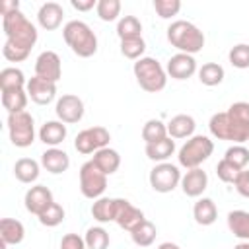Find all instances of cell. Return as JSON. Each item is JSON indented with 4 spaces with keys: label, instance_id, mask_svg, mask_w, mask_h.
<instances>
[{
    "label": "cell",
    "instance_id": "obj_1",
    "mask_svg": "<svg viewBox=\"0 0 249 249\" xmlns=\"http://www.w3.org/2000/svg\"><path fill=\"white\" fill-rule=\"evenodd\" d=\"M2 29L6 33V43L2 47L4 58L10 62L25 60L37 43V27L23 16L21 10H16L2 16Z\"/></svg>",
    "mask_w": 249,
    "mask_h": 249
},
{
    "label": "cell",
    "instance_id": "obj_2",
    "mask_svg": "<svg viewBox=\"0 0 249 249\" xmlns=\"http://www.w3.org/2000/svg\"><path fill=\"white\" fill-rule=\"evenodd\" d=\"M167 41L179 53L195 56L204 47V33L187 19H175L167 27Z\"/></svg>",
    "mask_w": 249,
    "mask_h": 249
},
{
    "label": "cell",
    "instance_id": "obj_3",
    "mask_svg": "<svg viewBox=\"0 0 249 249\" xmlns=\"http://www.w3.org/2000/svg\"><path fill=\"white\" fill-rule=\"evenodd\" d=\"M64 43L70 47V51L82 58H89L97 53V35L91 31V27L86 21L72 19L62 27Z\"/></svg>",
    "mask_w": 249,
    "mask_h": 249
},
{
    "label": "cell",
    "instance_id": "obj_4",
    "mask_svg": "<svg viewBox=\"0 0 249 249\" xmlns=\"http://www.w3.org/2000/svg\"><path fill=\"white\" fill-rule=\"evenodd\" d=\"M132 72H134L138 86L148 93H158L167 84L165 68L160 64V60H156L152 56H142L140 60H136L132 66Z\"/></svg>",
    "mask_w": 249,
    "mask_h": 249
},
{
    "label": "cell",
    "instance_id": "obj_5",
    "mask_svg": "<svg viewBox=\"0 0 249 249\" xmlns=\"http://www.w3.org/2000/svg\"><path fill=\"white\" fill-rule=\"evenodd\" d=\"M214 152V142L204 136V134H195L191 136L177 152V161L185 169H195L200 167Z\"/></svg>",
    "mask_w": 249,
    "mask_h": 249
},
{
    "label": "cell",
    "instance_id": "obj_6",
    "mask_svg": "<svg viewBox=\"0 0 249 249\" xmlns=\"http://www.w3.org/2000/svg\"><path fill=\"white\" fill-rule=\"evenodd\" d=\"M8 134L16 148H27L35 142V121L31 113H12L8 115Z\"/></svg>",
    "mask_w": 249,
    "mask_h": 249
},
{
    "label": "cell",
    "instance_id": "obj_7",
    "mask_svg": "<svg viewBox=\"0 0 249 249\" xmlns=\"http://www.w3.org/2000/svg\"><path fill=\"white\" fill-rule=\"evenodd\" d=\"M107 189V175L89 160L80 167V191L86 198H99Z\"/></svg>",
    "mask_w": 249,
    "mask_h": 249
},
{
    "label": "cell",
    "instance_id": "obj_8",
    "mask_svg": "<svg viewBox=\"0 0 249 249\" xmlns=\"http://www.w3.org/2000/svg\"><path fill=\"white\" fill-rule=\"evenodd\" d=\"M181 171H179V165L175 163H169V161H163V163H156L148 175L150 179V187L156 191V193H171L173 189L179 187L181 183Z\"/></svg>",
    "mask_w": 249,
    "mask_h": 249
},
{
    "label": "cell",
    "instance_id": "obj_9",
    "mask_svg": "<svg viewBox=\"0 0 249 249\" xmlns=\"http://www.w3.org/2000/svg\"><path fill=\"white\" fill-rule=\"evenodd\" d=\"M228 119H230V130L231 140L235 144L249 142V103L247 101H235L228 107Z\"/></svg>",
    "mask_w": 249,
    "mask_h": 249
},
{
    "label": "cell",
    "instance_id": "obj_10",
    "mask_svg": "<svg viewBox=\"0 0 249 249\" xmlns=\"http://www.w3.org/2000/svg\"><path fill=\"white\" fill-rule=\"evenodd\" d=\"M109 140H111V134L105 126H89V128H84L76 134L74 148L80 154L88 156V154H95L101 148H107Z\"/></svg>",
    "mask_w": 249,
    "mask_h": 249
},
{
    "label": "cell",
    "instance_id": "obj_11",
    "mask_svg": "<svg viewBox=\"0 0 249 249\" xmlns=\"http://www.w3.org/2000/svg\"><path fill=\"white\" fill-rule=\"evenodd\" d=\"M84 111H86L84 101L74 93H64L62 97L56 99V105H54V113H56L58 121H62L64 124L80 123L84 117Z\"/></svg>",
    "mask_w": 249,
    "mask_h": 249
},
{
    "label": "cell",
    "instance_id": "obj_12",
    "mask_svg": "<svg viewBox=\"0 0 249 249\" xmlns=\"http://www.w3.org/2000/svg\"><path fill=\"white\" fill-rule=\"evenodd\" d=\"M35 76L56 84L60 80V76H62L60 56L54 51H43L35 60Z\"/></svg>",
    "mask_w": 249,
    "mask_h": 249
},
{
    "label": "cell",
    "instance_id": "obj_13",
    "mask_svg": "<svg viewBox=\"0 0 249 249\" xmlns=\"http://www.w3.org/2000/svg\"><path fill=\"white\" fill-rule=\"evenodd\" d=\"M23 202H25L27 212H31L35 216H41L54 202V198H53V193H51L49 187H45V185H33V187L27 189V193L23 196Z\"/></svg>",
    "mask_w": 249,
    "mask_h": 249
},
{
    "label": "cell",
    "instance_id": "obj_14",
    "mask_svg": "<svg viewBox=\"0 0 249 249\" xmlns=\"http://www.w3.org/2000/svg\"><path fill=\"white\" fill-rule=\"evenodd\" d=\"M144 212L136 206H132L126 198H117V214H115V224L126 231L136 230L144 222Z\"/></svg>",
    "mask_w": 249,
    "mask_h": 249
},
{
    "label": "cell",
    "instance_id": "obj_15",
    "mask_svg": "<svg viewBox=\"0 0 249 249\" xmlns=\"http://www.w3.org/2000/svg\"><path fill=\"white\" fill-rule=\"evenodd\" d=\"M25 89H27L29 99L33 103H37V105H49L56 97V84L49 82V80H43L39 76L29 78Z\"/></svg>",
    "mask_w": 249,
    "mask_h": 249
},
{
    "label": "cell",
    "instance_id": "obj_16",
    "mask_svg": "<svg viewBox=\"0 0 249 249\" xmlns=\"http://www.w3.org/2000/svg\"><path fill=\"white\" fill-rule=\"evenodd\" d=\"M165 72L173 80H189L196 72V60H195L193 54L177 53V54L169 56L167 66H165Z\"/></svg>",
    "mask_w": 249,
    "mask_h": 249
},
{
    "label": "cell",
    "instance_id": "obj_17",
    "mask_svg": "<svg viewBox=\"0 0 249 249\" xmlns=\"http://www.w3.org/2000/svg\"><path fill=\"white\" fill-rule=\"evenodd\" d=\"M179 185H181V191H183L187 196L198 198V196L206 191V187H208V175H206V171L200 169V167L187 169L185 175L181 177V183H179Z\"/></svg>",
    "mask_w": 249,
    "mask_h": 249
},
{
    "label": "cell",
    "instance_id": "obj_18",
    "mask_svg": "<svg viewBox=\"0 0 249 249\" xmlns=\"http://www.w3.org/2000/svg\"><path fill=\"white\" fill-rule=\"evenodd\" d=\"M62 19H64V10H62V6L58 2H45L37 10V23L45 31L58 29L62 25Z\"/></svg>",
    "mask_w": 249,
    "mask_h": 249
},
{
    "label": "cell",
    "instance_id": "obj_19",
    "mask_svg": "<svg viewBox=\"0 0 249 249\" xmlns=\"http://www.w3.org/2000/svg\"><path fill=\"white\" fill-rule=\"evenodd\" d=\"M41 165L53 173V175H58V173H64L68 167H70V158L64 150L60 148H47L43 154H41Z\"/></svg>",
    "mask_w": 249,
    "mask_h": 249
},
{
    "label": "cell",
    "instance_id": "obj_20",
    "mask_svg": "<svg viewBox=\"0 0 249 249\" xmlns=\"http://www.w3.org/2000/svg\"><path fill=\"white\" fill-rule=\"evenodd\" d=\"M165 124H167V136H171L173 140H179V138H187L189 140L191 136H195L196 123H195V119L191 115H185V113L175 115Z\"/></svg>",
    "mask_w": 249,
    "mask_h": 249
},
{
    "label": "cell",
    "instance_id": "obj_21",
    "mask_svg": "<svg viewBox=\"0 0 249 249\" xmlns=\"http://www.w3.org/2000/svg\"><path fill=\"white\" fill-rule=\"evenodd\" d=\"M68 130L62 121H47L39 128V140L49 148H58V144L64 142Z\"/></svg>",
    "mask_w": 249,
    "mask_h": 249
},
{
    "label": "cell",
    "instance_id": "obj_22",
    "mask_svg": "<svg viewBox=\"0 0 249 249\" xmlns=\"http://www.w3.org/2000/svg\"><path fill=\"white\" fill-rule=\"evenodd\" d=\"M25 237V228L19 220L14 218H2L0 220V239L2 245H18Z\"/></svg>",
    "mask_w": 249,
    "mask_h": 249
},
{
    "label": "cell",
    "instance_id": "obj_23",
    "mask_svg": "<svg viewBox=\"0 0 249 249\" xmlns=\"http://www.w3.org/2000/svg\"><path fill=\"white\" fill-rule=\"evenodd\" d=\"M91 161H93L105 175H113V173L121 167V156H119V152L113 150V148H109V146L97 150V152L93 154Z\"/></svg>",
    "mask_w": 249,
    "mask_h": 249
},
{
    "label": "cell",
    "instance_id": "obj_24",
    "mask_svg": "<svg viewBox=\"0 0 249 249\" xmlns=\"http://www.w3.org/2000/svg\"><path fill=\"white\" fill-rule=\"evenodd\" d=\"M193 218L200 226H212L216 222V218H218V208H216L214 200L206 198V196L198 198L195 202V206H193Z\"/></svg>",
    "mask_w": 249,
    "mask_h": 249
},
{
    "label": "cell",
    "instance_id": "obj_25",
    "mask_svg": "<svg viewBox=\"0 0 249 249\" xmlns=\"http://www.w3.org/2000/svg\"><path fill=\"white\" fill-rule=\"evenodd\" d=\"M27 99H29V95H27V89H25V88L2 89V105H4V109L8 111V115L25 111Z\"/></svg>",
    "mask_w": 249,
    "mask_h": 249
},
{
    "label": "cell",
    "instance_id": "obj_26",
    "mask_svg": "<svg viewBox=\"0 0 249 249\" xmlns=\"http://www.w3.org/2000/svg\"><path fill=\"white\" fill-rule=\"evenodd\" d=\"M144 152H146L148 160H152V161H156V163H163V161H167V160L175 154V140H173L171 136H167V138H163V140H160V142L146 144Z\"/></svg>",
    "mask_w": 249,
    "mask_h": 249
},
{
    "label": "cell",
    "instance_id": "obj_27",
    "mask_svg": "<svg viewBox=\"0 0 249 249\" xmlns=\"http://www.w3.org/2000/svg\"><path fill=\"white\" fill-rule=\"evenodd\" d=\"M115 214H117V198L99 196V198L93 200V204H91V216L99 224L115 222Z\"/></svg>",
    "mask_w": 249,
    "mask_h": 249
},
{
    "label": "cell",
    "instance_id": "obj_28",
    "mask_svg": "<svg viewBox=\"0 0 249 249\" xmlns=\"http://www.w3.org/2000/svg\"><path fill=\"white\" fill-rule=\"evenodd\" d=\"M39 169L41 165L33 160V158H19L14 165V175L19 183H25V185H31L37 181L39 177Z\"/></svg>",
    "mask_w": 249,
    "mask_h": 249
},
{
    "label": "cell",
    "instance_id": "obj_29",
    "mask_svg": "<svg viewBox=\"0 0 249 249\" xmlns=\"http://www.w3.org/2000/svg\"><path fill=\"white\" fill-rule=\"evenodd\" d=\"M228 228L237 239L249 241V212L247 210H231L228 214Z\"/></svg>",
    "mask_w": 249,
    "mask_h": 249
},
{
    "label": "cell",
    "instance_id": "obj_30",
    "mask_svg": "<svg viewBox=\"0 0 249 249\" xmlns=\"http://www.w3.org/2000/svg\"><path fill=\"white\" fill-rule=\"evenodd\" d=\"M117 37L121 41L142 37V23H140V19L136 16H123L117 21Z\"/></svg>",
    "mask_w": 249,
    "mask_h": 249
},
{
    "label": "cell",
    "instance_id": "obj_31",
    "mask_svg": "<svg viewBox=\"0 0 249 249\" xmlns=\"http://www.w3.org/2000/svg\"><path fill=\"white\" fill-rule=\"evenodd\" d=\"M224 76H226V72L218 62H206L198 68V80H200V84H204L208 88H214V86L222 84Z\"/></svg>",
    "mask_w": 249,
    "mask_h": 249
},
{
    "label": "cell",
    "instance_id": "obj_32",
    "mask_svg": "<svg viewBox=\"0 0 249 249\" xmlns=\"http://www.w3.org/2000/svg\"><path fill=\"white\" fill-rule=\"evenodd\" d=\"M208 128H210V134L216 138V140H231V130H230V119H228V113L222 111V113H214L208 121Z\"/></svg>",
    "mask_w": 249,
    "mask_h": 249
},
{
    "label": "cell",
    "instance_id": "obj_33",
    "mask_svg": "<svg viewBox=\"0 0 249 249\" xmlns=\"http://www.w3.org/2000/svg\"><path fill=\"white\" fill-rule=\"evenodd\" d=\"M167 138V124L160 119H150L144 123L142 126V140L146 144H154V142H160Z\"/></svg>",
    "mask_w": 249,
    "mask_h": 249
},
{
    "label": "cell",
    "instance_id": "obj_34",
    "mask_svg": "<svg viewBox=\"0 0 249 249\" xmlns=\"http://www.w3.org/2000/svg\"><path fill=\"white\" fill-rule=\"evenodd\" d=\"M27 80L23 72L16 66H8L0 72V91L2 89H16V88H25Z\"/></svg>",
    "mask_w": 249,
    "mask_h": 249
},
{
    "label": "cell",
    "instance_id": "obj_35",
    "mask_svg": "<svg viewBox=\"0 0 249 249\" xmlns=\"http://www.w3.org/2000/svg\"><path fill=\"white\" fill-rule=\"evenodd\" d=\"M156 235H158V230H156V226H154L150 220H144L136 230L130 231V237H132V241H134L138 247H148V245H152V243L156 241Z\"/></svg>",
    "mask_w": 249,
    "mask_h": 249
},
{
    "label": "cell",
    "instance_id": "obj_36",
    "mask_svg": "<svg viewBox=\"0 0 249 249\" xmlns=\"http://www.w3.org/2000/svg\"><path fill=\"white\" fill-rule=\"evenodd\" d=\"M84 241H86V247L88 249H107L109 247V231L101 226H93V228H88L86 235H84Z\"/></svg>",
    "mask_w": 249,
    "mask_h": 249
},
{
    "label": "cell",
    "instance_id": "obj_37",
    "mask_svg": "<svg viewBox=\"0 0 249 249\" xmlns=\"http://www.w3.org/2000/svg\"><path fill=\"white\" fill-rule=\"evenodd\" d=\"M146 53V41L142 37H136V39H124L121 41V54L124 58H130V60H140Z\"/></svg>",
    "mask_w": 249,
    "mask_h": 249
},
{
    "label": "cell",
    "instance_id": "obj_38",
    "mask_svg": "<svg viewBox=\"0 0 249 249\" xmlns=\"http://www.w3.org/2000/svg\"><path fill=\"white\" fill-rule=\"evenodd\" d=\"M224 160L230 161L231 165H235L237 169H247L249 165V150L243 144H233L226 150Z\"/></svg>",
    "mask_w": 249,
    "mask_h": 249
},
{
    "label": "cell",
    "instance_id": "obj_39",
    "mask_svg": "<svg viewBox=\"0 0 249 249\" xmlns=\"http://www.w3.org/2000/svg\"><path fill=\"white\" fill-rule=\"evenodd\" d=\"M95 12L101 21H115L121 16V2L119 0H99Z\"/></svg>",
    "mask_w": 249,
    "mask_h": 249
},
{
    "label": "cell",
    "instance_id": "obj_40",
    "mask_svg": "<svg viewBox=\"0 0 249 249\" xmlns=\"http://www.w3.org/2000/svg\"><path fill=\"white\" fill-rule=\"evenodd\" d=\"M228 58H230V64L233 68H239V70L249 68V45L239 43V45L231 47L228 53Z\"/></svg>",
    "mask_w": 249,
    "mask_h": 249
},
{
    "label": "cell",
    "instance_id": "obj_41",
    "mask_svg": "<svg viewBox=\"0 0 249 249\" xmlns=\"http://www.w3.org/2000/svg\"><path fill=\"white\" fill-rule=\"evenodd\" d=\"M64 216H66V212H64V208L58 204V202H53L41 216H37L39 218V222L43 224V226H47V228H54V226H58L62 220H64Z\"/></svg>",
    "mask_w": 249,
    "mask_h": 249
},
{
    "label": "cell",
    "instance_id": "obj_42",
    "mask_svg": "<svg viewBox=\"0 0 249 249\" xmlns=\"http://www.w3.org/2000/svg\"><path fill=\"white\" fill-rule=\"evenodd\" d=\"M154 10L161 19H171L179 14L181 2L179 0H154Z\"/></svg>",
    "mask_w": 249,
    "mask_h": 249
},
{
    "label": "cell",
    "instance_id": "obj_43",
    "mask_svg": "<svg viewBox=\"0 0 249 249\" xmlns=\"http://www.w3.org/2000/svg\"><path fill=\"white\" fill-rule=\"evenodd\" d=\"M239 171H241V169H237L235 165H231V163L226 161L224 158H222V160L218 161V165H216V175H218V179L224 181V183H233V181L237 179Z\"/></svg>",
    "mask_w": 249,
    "mask_h": 249
},
{
    "label": "cell",
    "instance_id": "obj_44",
    "mask_svg": "<svg viewBox=\"0 0 249 249\" xmlns=\"http://www.w3.org/2000/svg\"><path fill=\"white\" fill-rule=\"evenodd\" d=\"M60 249H88L84 237H80L78 233H66L60 241Z\"/></svg>",
    "mask_w": 249,
    "mask_h": 249
},
{
    "label": "cell",
    "instance_id": "obj_45",
    "mask_svg": "<svg viewBox=\"0 0 249 249\" xmlns=\"http://www.w3.org/2000/svg\"><path fill=\"white\" fill-rule=\"evenodd\" d=\"M233 187H235V191H237L241 196L249 198V169H241V171H239L237 179L233 181Z\"/></svg>",
    "mask_w": 249,
    "mask_h": 249
},
{
    "label": "cell",
    "instance_id": "obj_46",
    "mask_svg": "<svg viewBox=\"0 0 249 249\" xmlns=\"http://www.w3.org/2000/svg\"><path fill=\"white\" fill-rule=\"evenodd\" d=\"M70 6L78 12H88V10L97 8V2L95 0H70Z\"/></svg>",
    "mask_w": 249,
    "mask_h": 249
},
{
    "label": "cell",
    "instance_id": "obj_47",
    "mask_svg": "<svg viewBox=\"0 0 249 249\" xmlns=\"http://www.w3.org/2000/svg\"><path fill=\"white\" fill-rule=\"evenodd\" d=\"M16 10H19V2H18V0H4V2L0 4L2 16H4V14H10V12H16Z\"/></svg>",
    "mask_w": 249,
    "mask_h": 249
},
{
    "label": "cell",
    "instance_id": "obj_48",
    "mask_svg": "<svg viewBox=\"0 0 249 249\" xmlns=\"http://www.w3.org/2000/svg\"><path fill=\"white\" fill-rule=\"evenodd\" d=\"M158 249H181L177 243H171V241H163V243H160L158 245Z\"/></svg>",
    "mask_w": 249,
    "mask_h": 249
},
{
    "label": "cell",
    "instance_id": "obj_49",
    "mask_svg": "<svg viewBox=\"0 0 249 249\" xmlns=\"http://www.w3.org/2000/svg\"><path fill=\"white\" fill-rule=\"evenodd\" d=\"M233 249H249V241H239Z\"/></svg>",
    "mask_w": 249,
    "mask_h": 249
}]
</instances>
